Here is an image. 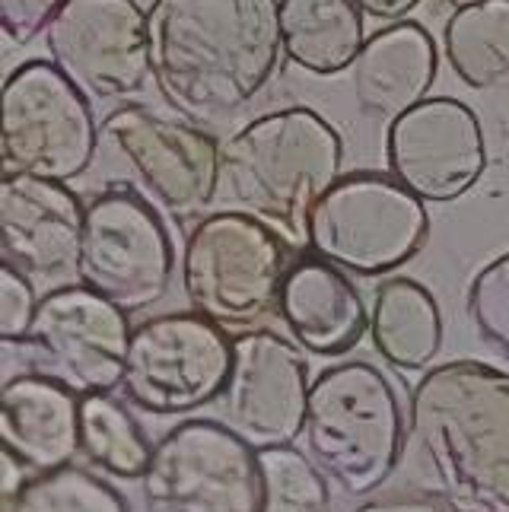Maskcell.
Wrapping results in <instances>:
<instances>
[{
	"label": "cell",
	"instance_id": "cell-1",
	"mask_svg": "<svg viewBox=\"0 0 509 512\" xmlns=\"http://www.w3.org/2000/svg\"><path fill=\"white\" fill-rule=\"evenodd\" d=\"M147 32L156 90L191 125L239 115L284 58L280 0H153Z\"/></svg>",
	"mask_w": 509,
	"mask_h": 512
},
{
	"label": "cell",
	"instance_id": "cell-2",
	"mask_svg": "<svg viewBox=\"0 0 509 512\" xmlns=\"http://www.w3.org/2000/svg\"><path fill=\"white\" fill-rule=\"evenodd\" d=\"M408 439L433 497L452 512H509V376L443 363L414 385Z\"/></svg>",
	"mask_w": 509,
	"mask_h": 512
},
{
	"label": "cell",
	"instance_id": "cell-3",
	"mask_svg": "<svg viewBox=\"0 0 509 512\" xmlns=\"http://www.w3.org/2000/svg\"><path fill=\"white\" fill-rule=\"evenodd\" d=\"M344 144L328 121L293 105L242 125L220 144V188L239 214L293 242H306V223L322 194L341 179Z\"/></svg>",
	"mask_w": 509,
	"mask_h": 512
},
{
	"label": "cell",
	"instance_id": "cell-4",
	"mask_svg": "<svg viewBox=\"0 0 509 512\" xmlns=\"http://www.w3.org/2000/svg\"><path fill=\"white\" fill-rule=\"evenodd\" d=\"M303 452L344 497H370L401 462L405 420L398 398L370 363L331 366L312 382Z\"/></svg>",
	"mask_w": 509,
	"mask_h": 512
},
{
	"label": "cell",
	"instance_id": "cell-5",
	"mask_svg": "<svg viewBox=\"0 0 509 512\" xmlns=\"http://www.w3.org/2000/svg\"><path fill=\"white\" fill-rule=\"evenodd\" d=\"M293 264L287 239L239 210L201 217L185 239L182 290L195 315L226 334L258 331L277 315Z\"/></svg>",
	"mask_w": 509,
	"mask_h": 512
},
{
	"label": "cell",
	"instance_id": "cell-6",
	"mask_svg": "<svg viewBox=\"0 0 509 512\" xmlns=\"http://www.w3.org/2000/svg\"><path fill=\"white\" fill-rule=\"evenodd\" d=\"M427 207L382 172H350L312 207L306 223L309 255L344 274L382 277L408 264L427 242Z\"/></svg>",
	"mask_w": 509,
	"mask_h": 512
},
{
	"label": "cell",
	"instance_id": "cell-7",
	"mask_svg": "<svg viewBox=\"0 0 509 512\" xmlns=\"http://www.w3.org/2000/svg\"><path fill=\"white\" fill-rule=\"evenodd\" d=\"M4 172L74 182L93 163L99 128L86 99L51 61H26L4 83Z\"/></svg>",
	"mask_w": 509,
	"mask_h": 512
},
{
	"label": "cell",
	"instance_id": "cell-8",
	"mask_svg": "<svg viewBox=\"0 0 509 512\" xmlns=\"http://www.w3.org/2000/svg\"><path fill=\"white\" fill-rule=\"evenodd\" d=\"M175 252L160 214L128 185H112L86 204L77 280L121 312H144L166 296Z\"/></svg>",
	"mask_w": 509,
	"mask_h": 512
},
{
	"label": "cell",
	"instance_id": "cell-9",
	"mask_svg": "<svg viewBox=\"0 0 509 512\" xmlns=\"http://www.w3.org/2000/svg\"><path fill=\"white\" fill-rule=\"evenodd\" d=\"M147 512H265L258 452L217 420H185L153 446Z\"/></svg>",
	"mask_w": 509,
	"mask_h": 512
},
{
	"label": "cell",
	"instance_id": "cell-10",
	"mask_svg": "<svg viewBox=\"0 0 509 512\" xmlns=\"http://www.w3.org/2000/svg\"><path fill=\"white\" fill-rule=\"evenodd\" d=\"M233 341L195 312H166L131 331L121 395L137 411L172 417L201 411L223 395Z\"/></svg>",
	"mask_w": 509,
	"mask_h": 512
},
{
	"label": "cell",
	"instance_id": "cell-11",
	"mask_svg": "<svg viewBox=\"0 0 509 512\" xmlns=\"http://www.w3.org/2000/svg\"><path fill=\"white\" fill-rule=\"evenodd\" d=\"M131 331L128 312L77 284L39 299L23 344L39 376L67 385L80 398L109 395L121 388Z\"/></svg>",
	"mask_w": 509,
	"mask_h": 512
},
{
	"label": "cell",
	"instance_id": "cell-12",
	"mask_svg": "<svg viewBox=\"0 0 509 512\" xmlns=\"http://www.w3.org/2000/svg\"><path fill=\"white\" fill-rule=\"evenodd\" d=\"M45 51L86 99H128L153 80L147 10L137 0H64Z\"/></svg>",
	"mask_w": 509,
	"mask_h": 512
},
{
	"label": "cell",
	"instance_id": "cell-13",
	"mask_svg": "<svg viewBox=\"0 0 509 512\" xmlns=\"http://www.w3.org/2000/svg\"><path fill=\"white\" fill-rule=\"evenodd\" d=\"M102 137L128 163L150 198L179 223L201 217L220 191V144L191 121L147 105H121L102 121Z\"/></svg>",
	"mask_w": 509,
	"mask_h": 512
},
{
	"label": "cell",
	"instance_id": "cell-14",
	"mask_svg": "<svg viewBox=\"0 0 509 512\" xmlns=\"http://www.w3.org/2000/svg\"><path fill=\"white\" fill-rule=\"evenodd\" d=\"M385 166L424 204L459 201L487 169L481 118L452 96L424 99L385 131Z\"/></svg>",
	"mask_w": 509,
	"mask_h": 512
},
{
	"label": "cell",
	"instance_id": "cell-15",
	"mask_svg": "<svg viewBox=\"0 0 509 512\" xmlns=\"http://www.w3.org/2000/svg\"><path fill=\"white\" fill-rule=\"evenodd\" d=\"M309 388L306 360L293 341L265 328L236 334L223 423L252 449L293 446L303 433Z\"/></svg>",
	"mask_w": 509,
	"mask_h": 512
},
{
	"label": "cell",
	"instance_id": "cell-16",
	"mask_svg": "<svg viewBox=\"0 0 509 512\" xmlns=\"http://www.w3.org/2000/svg\"><path fill=\"white\" fill-rule=\"evenodd\" d=\"M86 204L61 182L4 172L0 179V245L4 264L26 277L77 271Z\"/></svg>",
	"mask_w": 509,
	"mask_h": 512
},
{
	"label": "cell",
	"instance_id": "cell-17",
	"mask_svg": "<svg viewBox=\"0 0 509 512\" xmlns=\"http://www.w3.org/2000/svg\"><path fill=\"white\" fill-rule=\"evenodd\" d=\"M277 319L290 341L312 357H344L363 341V334H370V309L357 284L315 255L290 264Z\"/></svg>",
	"mask_w": 509,
	"mask_h": 512
},
{
	"label": "cell",
	"instance_id": "cell-18",
	"mask_svg": "<svg viewBox=\"0 0 509 512\" xmlns=\"http://www.w3.org/2000/svg\"><path fill=\"white\" fill-rule=\"evenodd\" d=\"M440 51L433 35L420 26L398 20L373 32L350 64V96L360 115L379 125H392L395 118L411 112L414 105L430 99Z\"/></svg>",
	"mask_w": 509,
	"mask_h": 512
},
{
	"label": "cell",
	"instance_id": "cell-19",
	"mask_svg": "<svg viewBox=\"0 0 509 512\" xmlns=\"http://www.w3.org/2000/svg\"><path fill=\"white\" fill-rule=\"evenodd\" d=\"M4 449L35 471L67 468L80 452V395L48 376H16L0 392Z\"/></svg>",
	"mask_w": 509,
	"mask_h": 512
},
{
	"label": "cell",
	"instance_id": "cell-20",
	"mask_svg": "<svg viewBox=\"0 0 509 512\" xmlns=\"http://www.w3.org/2000/svg\"><path fill=\"white\" fill-rule=\"evenodd\" d=\"M280 39L290 64L335 77L350 70L366 45L363 10L354 0H280Z\"/></svg>",
	"mask_w": 509,
	"mask_h": 512
},
{
	"label": "cell",
	"instance_id": "cell-21",
	"mask_svg": "<svg viewBox=\"0 0 509 512\" xmlns=\"http://www.w3.org/2000/svg\"><path fill=\"white\" fill-rule=\"evenodd\" d=\"M370 338L389 366L405 369V373L427 369L443 344L440 306L430 290L411 277L385 280L373 293Z\"/></svg>",
	"mask_w": 509,
	"mask_h": 512
},
{
	"label": "cell",
	"instance_id": "cell-22",
	"mask_svg": "<svg viewBox=\"0 0 509 512\" xmlns=\"http://www.w3.org/2000/svg\"><path fill=\"white\" fill-rule=\"evenodd\" d=\"M443 58L468 90H509V0L452 10L443 26Z\"/></svg>",
	"mask_w": 509,
	"mask_h": 512
},
{
	"label": "cell",
	"instance_id": "cell-23",
	"mask_svg": "<svg viewBox=\"0 0 509 512\" xmlns=\"http://www.w3.org/2000/svg\"><path fill=\"white\" fill-rule=\"evenodd\" d=\"M80 455L93 468L121 481H140L150 465V443L131 411L112 395L80 398Z\"/></svg>",
	"mask_w": 509,
	"mask_h": 512
},
{
	"label": "cell",
	"instance_id": "cell-24",
	"mask_svg": "<svg viewBox=\"0 0 509 512\" xmlns=\"http://www.w3.org/2000/svg\"><path fill=\"white\" fill-rule=\"evenodd\" d=\"M255 452L265 484V512H328L331 484L306 452L293 446H268Z\"/></svg>",
	"mask_w": 509,
	"mask_h": 512
},
{
	"label": "cell",
	"instance_id": "cell-25",
	"mask_svg": "<svg viewBox=\"0 0 509 512\" xmlns=\"http://www.w3.org/2000/svg\"><path fill=\"white\" fill-rule=\"evenodd\" d=\"M4 512H128V503L96 474L67 465L29 478Z\"/></svg>",
	"mask_w": 509,
	"mask_h": 512
},
{
	"label": "cell",
	"instance_id": "cell-26",
	"mask_svg": "<svg viewBox=\"0 0 509 512\" xmlns=\"http://www.w3.org/2000/svg\"><path fill=\"white\" fill-rule=\"evenodd\" d=\"M468 322L497 357L509 366V252L487 261L465 296Z\"/></svg>",
	"mask_w": 509,
	"mask_h": 512
},
{
	"label": "cell",
	"instance_id": "cell-27",
	"mask_svg": "<svg viewBox=\"0 0 509 512\" xmlns=\"http://www.w3.org/2000/svg\"><path fill=\"white\" fill-rule=\"evenodd\" d=\"M35 306L39 299L32 293L29 277L4 264L0 268V341L23 344L35 319Z\"/></svg>",
	"mask_w": 509,
	"mask_h": 512
},
{
	"label": "cell",
	"instance_id": "cell-28",
	"mask_svg": "<svg viewBox=\"0 0 509 512\" xmlns=\"http://www.w3.org/2000/svg\"><path fill=\"white\" fill-rule=\"evenodd\" d=\"M61 7L64 0H0V29L7 42L29 45L48 29Z\"/></svg>",
	"mask_w": 509,
	"mask_h": 512
},
{
	"label": "cell",
	"instance_id": "cell-29",
	"mask_svg": "<svg viewBox=\"0 0 509 512\" xmlns=\"http://www.w3.org/2000/svg\"><path fill=\"white\" fill-rule=\"evenodd\" d=\"M354 512H452L440 497H389V500H373L363 503Z\"/></svg>",
	"mask_w": 509,
	"mask_h": 512
},
{
	"label": "cell",
	"instance_id": "cell-30",
	"mask_svg": "<svg viewBox=\"0 0 509 512\" xmlns=\"http://www.w3.org/2000/svg\"><path fill=\"white\" fill-rule=\"evenodd\" d=\"M0 493H4V509L20 497V490L26 487V465L20 462V458H16L13 452H0Z\"/></svg>",
	"mask_w": 509,
	"mask_h": 512
},
{
	"label": "cell",
	"instance_id": "cell-31",
	"mask_svg": "<svg viewBox=\"0 0 509 512\" xmlns=\"http://www.w3.org/2000/svg\"><path fill=\"white\" fill-rule=\"evenodd\" d=\"M354 4L363 10V16H373L379 23H398L401 16L420 7V0H354Z\"/></svg>",
	"mask_w": 509,
	"mask_h": 512
},
{
	"label": "cell",
	"instance_id": "cell-32",
	"mask_svg": "<svg viewBox=\"0 0 509 512\" xmlns=\"http://www.w3.org/2000/svg\"><path fill=\"white\" fill-rule=\"evenodd\" d=\"M443 4H452L455 10H459V7H468V4H481V0H443Z\"/></svg>",
	"mask_w": 509,
	"mask_h": 512
}]
</instances>
